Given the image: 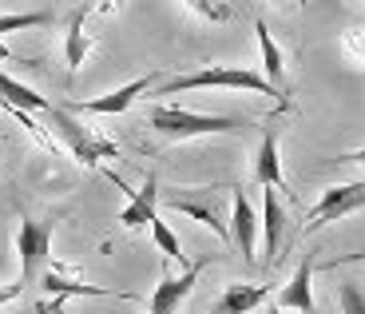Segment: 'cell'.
I'll return each mask as SVG.
<instances>
[{
    "label": "cell",
    "instance_id": "1",
    "mask_svg": "<svg viewBox=\"0 0 365 314\" xmlns=\"http://www.w3.org/2000/svg\"><path fill=\"white\" fill-rule=\"evenodd\" d=\"M195 88H238V92H258V96H278V108H290V96H282L266 80L262 72H250V68H238V64H210L199 68V72H187V76H175L159 88V96H175V92H195Z\"/></svg>",
    "mask_w": 365,
    "mask_h": 314
},
{
    "label": "cell",
    "instance_id": "2",
    "mask_svg": "<svg viewBox=\"0 0 365 314\" xmlns=\"http://www.w3.org/2000/svg\"><path fill=\"white\" fill-rule=\"evenodd\" d=\"M147 123L167 139H199V136H238L247 131L250 120L238 116H202V111H187V108H171V103H155L147 111Z\"/></svg>",
    "mask_w": 365,
    "mask_h": 314
},
{
    "label": "cell",
    "instance_id": "3",
    "mask_svg": "<svg viewBox=\"0 0 365 314\" xmlns=\"http://www.w3.org/2000/svg\"><path fill=\"white\" fill-rule=\"evenodd\" d=\"M48 123L56 128L60 148H64L72 159H80L83 167H100V159H115L119 156V148L111 143V139L96 136L91 128H83L72 111H64V108H48Z\"/></svg>",
    "mask_w": 365,
    "mask_h": 314
},
{
    "label": "cell",
    "instance_id": "4",
    "mask_svg": "<svg viewBox=\"0 0 365 314\" xmlns=\"http://www.w3.org/2000/svg\"><path fill=\"white\" fill-rule=\"evenodd\" d=\"M159 207H171V211L191 215V219L202 223V227H210L219 239H230V227H227V219H222V211H219L215 187H175V191L159 195Z\"/></svg>",
    "mask_w": 365,
    "mask_h": 314
},
{
    "label": "cell",
    "instance_id": "5",
    "mask_svg": "<svg viewBox=\"0 0 365 314\" xmlns=\"http://www.w3.org/2000/svg\"><path fill=\"white\" fill-rule=\"evenodd\" d=\"M52 231H56V223H36V219H20V227H16L20 278L28 287L40 278L44 263H52Z\"/></svg>",
    "mask_w": 365,
    "mask_h": 314
},
{
    "label": "cell",
    "instance_id": "6",
    "mask_svg": "<svg viewBox=\"0 0 365 314\" xmlns=\"http://www.w3.org/2000/svg\"><path fill=\"white\" fill-rule=\"evenodd\" d=\"M361 207H365V179H357V183H341V187H326V191H322V199H318V207L310 211L306 235L322 231V227L346 219V215L361 211Z\"/></svg>",
    "mask_w": 365,
    "mask_h": 314
},
{
    "label": "cell",
    "instance_id": "7",
    "mask_svg": "<svg viewBox=\"0 0 365 314\" xmlns=\"http://www.w3.org/2000/svg\"><path fill=\"white\" fill-rule=\"evenodd\" d=\"M202 267H207V259L182 267V275H163V278H159V287L151 290V306H147V310H151V314H175L182 303H187V295L195 290Z\"/></svg>",
    "mask_w": 365,
    "mask_h": 314
},
{
    "label": "cell",
    "instance_id": "8",
    "mask_svg": "<svg viewBox=\"0 0 365 314\" xmlns=\"http://www.w3.org/2000/svg\"><path fill=\"white\" fill-rule=\"evenodd\" d=\"M159 179L147 176V183L139 187V191H128V207L115 215V223L123 227V231H143V227H151V223L159 219Z\"/></svg>",
    "mask_w": 365,
    "mask_h": 314
},
{
    "label": "cell",
    "instance_id": "9",
    "mask_svg": "<svg viewBox=\"0 0 365 314\" xmlns=\"http://www.w3.org/2000/svg\"><path fill=\"white\" fill-rule=\"evenodd\" d=\"M40 283H44V290H48V298H52V306H40V314H60V303H64L68 295H88V298H131V295H123V290H108V287H88V283H72V278L64 275V270L56 267L52 263V270H44V275H40Z\"/></svg>",
    "mask_w": 365,
    "mask_h": 314
},
{
    "label": "cell",
    "instance_id": "10",
    "mask_svg": "<svg viewBox=\"0 0 365 314\" xmlns=\"http://www.w3.org/2000/svg\"><path fill=\"white\" fill-rule=\"evenodd\" d=\"M258 227H262V219H258V211L250 207L247 191H230V239H235V247L242 250L247 263H255Z\"/></svg>",
    "mask_w": 365,
    "mask_h": 314
},
{
    "label": "cell",
    "instance_id": "11",
    "mask_svg": "<svg viewBox=\"0 0 365 314\" xmlns=\"http://www.w3.org/2000/svg\"><path fill=\"white\" fill-rule=\"evenodd\" d=\"M151 83H155V76H139V80L123 83V88H115V92H108V96H96V100L72 103V111H80V116H119V111H128L131 103H135L147 88H151Z\"/></svg>",
    "mask_w": 365,
    "mask_h": 314
},
{
    "label": "cell",
    "instance_id": "12",
    "mask_svg": "<svg viewBox=\"0 0 365 314\" xmlns=\"http://www.w3.org/2000/svg\"><path fill=\"white\" fill-rule=\"evenodd\" d=\"M270 298V287L266 283H230L215 303H210V314H250Z\"/></svg>",
    "mask_w": 365,
    "mask_h": 314
},
{
    "label": "cell",
    "instance_id": "13",
    "mask_svg": "<svg viewBox=\"0 0 365 314\" xmlns=\"http://www.w3.org/2000/svg\"><path fill=\"white\" fill-rule=\"evenodd\" d=\"M314 270H318V263H314V255H306L298 263V270H294V278L278 290V306L282 310H302V314L314 310Z\"/></svg>",
    "mask_w": 365,
    "mask_h": 314
},
{
    "label": "cell",
    "instance_id": "14",
    "mask_svg": "<svg viewBox=\"0 0 365 314\" xmlns=\"http://www.w3.org/2000/svg\"><path fill=\"white\" fill-rule=\"evenodd\" d=\"M282 231H286V211H282V199H278V187H270V191H262V250H266V267L278 263Z\"/></svg>",
    "mask_w": 365,
    "mask_h": 314
},
{
    "label": "cell",
    "instance_id": "15",
    "mask_svg": "<svg viewBox=\"0 0 365 314\" xmlns=\"http://www.w3.org/2000/svg\"><path fill=\"white\" fill-rule=\"evenodd\" d=\"M255 183H258V187H278V191H286L282 156H278V131H274V128H266V131H262V143H258V156H255Z\"/></svg>",
    "mask_w": 365,
    "mask_h": 314
},
{
    "label": "cell",
    "instance_id": "16",
    "mask_svg": "<svg viewBox=\"0 0 365 314\" xmlns=\"http://www.w3.org/2000/svg\"><path fill=\"white\" fill-rule=\"evenodd\" d=\"M91 12V4H83V9H76L72 16H68V36H64V56H68V72H80L83 60H88L91 52V36L83 32V16Z\"/></svg>",
    "mask_w": 365,
    "mask_h": 314
},
{
    "label": "cell",
    "instance_id": "17",
    "mask_svg": "<svg viewBox=\"0 0 365 314\" xmlns=\"http://www.w3.org/2000/svg\"><path fill=\"white\" fill-rule=\"evenodd\" d=\"M255 32H258V48H262V72H266V80H270L274 88L286 96V60H282V48L274 44L266 20H255Z\"/></svg>",
    "mask_w": 365,
    "mask_h": 314
},
{
    "label": "cell",
    "instance_id": "18",
    "mask_svg": "<svg viewBox=\"0 0 365 314\" xmlns=\"http://www.w3.org/2000/svg\"><path fill=\"white\" fill-rule=\"evenodd\" d=\"M0 100L9 103V108H20V111H48L52 108L36 88H28V83L12 80V76H4V72H0Z\"/></svg>",
    "mask_w": 365,
    "mask_h": 314
},
{
    "label": "cell",
    "instance_id": "19",
    "mask_svg": "<svg viewBox=\"0 0 365 314\" xmlns=\"http://www.w3.org/2000/svg\"><path fill=\"white\" fill-rule=\"evenodd\" d=\"M151 239H155V247L163 250V259H175L179 267H191V263H187V255H182L179 235L171 231V223H163V215H159V219L151 223Z\"/></svg>",
    "mask_w": 365,
    "mask_h": 314
},
{
    "label": "cell",
    "instance_id": "20",
    "mask_svg": "<svg viewBox=\"0 0 365 314\" xmlns=\"http://www.w3.org/2000/svg\"><path fill=\"white\" fill-rule=\"evenodd\" d=\"M56 12L52 9H36V12H4L0 16V36L4 32H24V28H40V24H52Z\"/></svg>",
    "mask_w": 365,
    "mask_h": 314
},
{
    "label": "cell",
    "instance_id": "21",
    "mask_svg": "<svg viewBox=\"0 0 365 314\" xmlns=\"http://www.w3.org/2000/svg\"><path fill=\"white\" fill-rule=\"evenodd\" d=\"M187 9L195 12V16L202 20H215V24H222V20H230V9L227 4H219V0H182Z\"/></svg>",
    "mask_w": 365,
    "mask_h": 314
},
{
    "label": "cell",
    "instance_id": "22",
    "mask_svg": "<svg viewBox=\"0 0 365 314\" xmlns=\"http://www.w3.org/2000/svg\"><path fill=\"white\" fill-rule=\"evenodd\" d=\"M338 303H341V314H365V295L357 290V283H341Z\"/></svg>",
    "mask_w": 365,
    "mask_h": 314
},
{
    "label": "cell",
    "instance_id": "23",
    "mask_svg": "<svg viewBox=\"0 0 365 314\" xmlns=\"http://www.w3.org/2000/svg\"><path fill=\"white\" fill-rule=\"evenodd\" d=\"M24 278H16V283H9V287H0V306H12V303H20V295H24Z\"/></svg>",
    "mask_w": 365,
    "mask_h": 314
},
{
    "label": "cell",
    "instance_id": "24",
    "mask_svg": "<svg viewBox=\"0 0 365 314\" xmlns=\"http://www.w3.org/2000/svg\"><path fill=\"white\" fill-rule=\"evenodd\" d=\"M123 4H128V0H96V4H91V12H103V16H108V12L123 9Z\"/></svg>",
    "mask_w": 365,
    "mask_h": 314
},
{
    "label": "cell",
    "instance_id": "25",
    "mask_svg": "<svg viewBox=\"0 0 365 314\" xmlns=\"http://www.w3.org/2000/svg\"><path fill=\"white\" fill-rule=\"evenodd\" d=\"M338 163H361V167H365V148H357V151H346V156H338Z\"/></svg>",
    "mask_w": 365,
    "mask_h": 314
},
{
    "label": "cell",
    "instance_id": "26",
    "mask_svg": "<svg viewBox=\"0 0 365 314\" xmlns=\"http://www.w3.org/2000/svg\"><path fill=\"white\" fill-rule=\"evenodd\" d=\"M354 259H365V250L361 255H346V259H338V263H326V267H341V263H354Z\"/></svg>",
    "mask_w": 365,
    "mask_h": 314
},
{
    "label": "cell",
    "instance_id": "27",
    "mask_svg": "<svg viewBox=\"0 0 365 314\" xmlns=\"http://www.w3.org/2000/svg\"><path fill=\"white\" fill-rule=\"evenodd\" d=\"M0 60H16V56H12V48L4 44V40H0Z\"/></svg>",
    "mask_w": 365,
    "mask_h": 314
},
{
    "label": "cell",
    "instance_id": "28",
    "mask_svg": "<svg viewBox=\"0 0 365 314\" xmlns=\"http://www.w3.org/2000/svg\"><path fill=\"white\" fill-rule=\"evenodd\" d=\"M266 4H298V0H266Z\"/></svg>",
    "mask_w": 365,
    "mask_h": 314
},
{
    "label": "cell",
    "instance_id": "29",
    "mask_svg": "<svg viewBox=\"0 0 365 314\" xmlns=\"http://www.w3.org/2000/svg\"><path fill=\"white\" fill-rule=\"evenodd\" d=\"M266 314H286V310H282V306H270V310H266Z\"/></svg>",
    "mask_w": 365,
    "mask_h": 314
}]
</instances>
